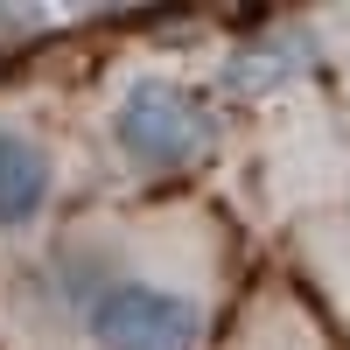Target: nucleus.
<instances>
[{"mask_svg": "<svg viewBox=\"0 0 350 350\" xmlns=\"http://www.w3.org/2000/svg\"><path fill=\"white\" fill-rule=\"evenodd\" d=\"M217 120L189 84L175 77H133L112 105V148L133 175H183L211 154Z\"/></svg>", "mask_w": 350, "mask_h": 350, "instance_id": "nucleus-2", "label": "nucleus"}, {"mask_svg": "<svg viewBox=\"0 0 350 350\" xmlns=\"http://www.w3.org/2000/svg\"><path fill=\"white\" fill-rule=\"evenodd\" d=\"M49 196H56V154H49V140L0 120V239L42 224Z\"/></svg>", "mask_w": 350, "mask_h": 350, "instance_id": "nucleus-3", "label": "nucleus"}, {"mask_svg": "<svg viewBox=\"0 0 350 350\" xmlns=\"http://www.w3.org/2000/svg\"><path fill=\"white\" fill-rule=\"evenodd\" d=\"M64 295L77 301L92 350H196V336H203V308L175 280L98 273V280H70Z\"/></svg>", "mask_w": 350, "mask_h": 350, "instance_id": "nucleus-1", "label": "nucleus"}]
</instances>
